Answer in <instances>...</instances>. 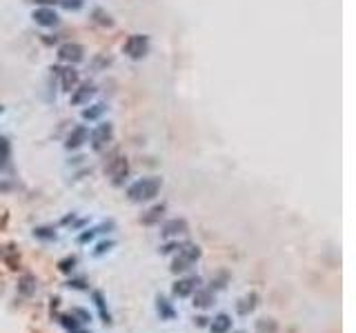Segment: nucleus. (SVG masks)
I'll return each mask as SVG.
<instances>
[{
	"label": "nucleus",
	"mask_w": 356,
	"mask_h": 333,
	"mask_svg": "<svg viewBox=\"0 0 356 333\" xmlns=\"http://www.w3.org/2000/svg\"><path fill=\"white\" fill-rule=\"evenodd\" d=\"M160 187H163V180L158 175H147V178H140L136 182H131L127 187V198L131 202H149L158 196Z\"/></svg>",
	"instance_id": "nucleus-1"
},
{
	"label": "nucleus",
	"mask_w": 356,
	"mask_h": 333,
	"mask_svg": "<svg viewBox=\"0 0 356 333\" xmlns=\"http://www.w3.org/2000/svg\"><path fill=\"white\" fill-rule=\"evenodd\" d=\"M198 258H201V249H198L196 245H189V242H185V247L176 253V258H174L172 271H174V273H185V271H189L194 264H196Z\"/></svg>",
	"instance_id": "nucleus-2"
},
{
	"label": "nucleus",
	"mask_w": 356,
	"mask_h": 333,
	"mask_svg": "<svg viewBox=\"0 0 356 333\" xmlns=\"http://www.w3.org/2000/svg\"><path fill=\"white\" fill-rule=\"evenodd\" d=\"M122 49H125V54L129 56L131 60H140V58H145L147 51H149V38L142 36V33H134V36L127 38Z\"/></svg>",
	"instance_id": "nucleus-3"
},
{
	"label": "nucleus",
	"mask_w": 356,
	"mask_h": 333,
	"mask_svg": "<svg viewBox=\"0 0 356 333\" xmlns=\"http://www.w3.org/2000/svg\"><path fill=\"white\" fill-rule=\"evenodd\" d=\"M198 287H201V278L198 275H187V278H180L174 282L172 293L176 298H189Z\"/></svg>",
	"instance_id": "nucleus-4"
},
{
	"label": "nucleus",
	"mask_w": 356,
	"mask_h": 333,
	"mask_svg": "<svg viewBox=\"0 0 356 333\" xmlns=\"http://www.w3.org/2000/svg\"><path fill=\"white\" fill-rule=\"evenodd\" d=\"M112 138H114V127L109 125V122H103V125H98L96 129L92 131V147L96 151L105 149L109 142H112Z\"/></svg>",
	"instance_id": "nucleus-5"
},
{
	"label": "nucleus",
	"mask_w": 356,
	"mask_h": 333,
	"mask_svg": "<svg viewBox=\"0 0 356 333\" xmlns=\"http://www.w3.org/2000/svg\"><path fill=\"white\" fill-rule=\"evenodd\" d=\"M58 58L67 65H76L85 58V49L80 45H76V42H65L58 49Z\"/></svg>",
	"instance_id": "nucleus-6"
},
{
	"label": "nucleus",
	"mask_w": 356,
	"mask_h": 333,
	"mask_svg": "<svg viewBox=\"0 0 356 333\" xmlns=\"http://www.w3.org/2000/svg\"><path fill=\"white\" fill-rule=\"evenodd\" d=\"M187 231H189V225L185 218H172V220H167L163 225V229H160L163 238H178V236H185Z\"/></svg>",
	"instance_id": "nucleus-7"
},
{
	"label": "nucleus",
	"mask_w": 356,
	"mask_h": 333,
	"mask_svg": "<svg viewBox=\"0 0 356 333\" xmlns=\"http://www.w3.org/2000/svg\"><path fill=\"white\" fill-rule=\"evenodd\" d=\"M87 140H89V129L85 125H80V127H74V129L69 131L65 147H67V149H80Z\"/></svg>",
	"instance_id": "nucleus-8"
},
{
	"label": "nucleus",
	"mask_w": 356,
	"mask_h": 333,
	"mask_svg": "<svg viewBox=\"0 0 356 333\" xmlns=\"http://www.w3.org/2000/svg\"><path fill=\"white\" fill-rule=\"evenodd\" d=\"M31 18H34V22H36V25H40V27H56V25H58V13H56L51 7L36 9Z\"/></svg>",
	"instance_id": "nucleus-9"
},
{
	"label": "nucleus",
	"mask_w": 356,
	"mask_h": 333,
	"mask_svg": "<svg viewBox=\"0 0 356 333\" xmlns=\"http://www.w3.org/2000/svg\"><path fill=\"white\" fill-rule=\"evenodd\" d=\"M60 76V87L65 89V91H74V87L78 84V74H76L71 67H67V69H56Z\"/></svg>",
	"instance_id": "nucleus-10"
},
{
	"label": "nucleus",
	"mask_w": 356,
	"mask_h": 333,
	"mask_svg": "<svg viewBox=\"0 0 356 333\" xmlns=\"http://www.w3.org/2000/svg\"><path fill=\"white\" fill-rule=\"evenodd\" d=\"M192 296H194V307H198V309H207V307H212L214 304V291L212 289H201L198 287Z\"/></svg>",
	"instance_id": "nucleus-11"
},
{
	"label": "nucleus",
	"mask_w": 356,
	"mask_h": 333,
	"mask_svg": "<svg viewBox=\"0 0 356 333\" xmlns=\"http://www.w3.org/2000/svg\"><path fill=\"white\" fill-rule=\"evenodd\" d=\"M156 309H158L160 320H174V318H176V309H174V304L169 302L167 298H163V296L156 298Z\"/></svg>",
	"instance_id": "nucleus-12"
},
{
	"label": "nucleus",
	"mask_w": 356,
	"mask_h": 333,
	"mask_svg": "<svg viewBox=\"0 0 356 333\" xmlns=\"http://www.w3.org/2000/svg\"><path fill=\"white\" fill-rule=\"evenodd\" d=\"M109 173H112V178H114V184H120L122 178H127V173H129L127 160H125V158H118L116 163L109 166Z\"/></svg>",
	"instance_id": "nucleus-13"
},
{
	"label": "nucleus",
	"mask_w": 356,
	"mask_h": 333,
	"mask_svg": "<svg viewBox=\"0 0 356 333\" xmlns=\"http://www.w3.org/2000/svg\"><path fill=\"white\" fill-rule=\"evenodd\" d=\"M210 331L212 333H230L232 331V318L227 316V313H218V316L212 320Z\"/></svg>",
	"instance_id": "nucleus-14"
},
{
	"label": "nucleus",
	"mask_w": 356,
	"mask_h": 333,
	"mask_svg": "<svg viewBox=\"0 0 356 333\" xmlns=\"http://www.w3.org/2000/svg\"><path fill=\"white\" fill-rule=\"evenodd\" d=\"M92 298H94V304H96L98 313H101V320L105 322V325H109V322H112V316H109V311H107L105 296H103L101 291H94V293H92Z\"/></svg>",
	"instance_id": "nucleus-15"
},
{
	"label": "nucleus",
	"mask_w": 356,
	"mask_h": 333,
	"mask_svg": "<svg viewBox=\"0 0 356 333\" xmlns=\"http://www.w3.org/2000/svg\"><path fill=\"white\" fill-rule=\"evenodd\" d=\"M256 302H258V296H256V293H249V296H245V298L238 300L236 309H238L240 316H247V313H251L256 309Z\"/></svg>",
	"instance_id": "nucleus-16"
},
{
	"label": "nucleus",
	"mask_w": 356,
	"mask_h": 333,
	"mask_svg": "<svg viewBox=\"0 0 356 333\" xmlns=\"http://www.w3.org/2000/svg\"><path fill=\"white\" fill-rule=\"evenodd\" d=\"M94 91H96V89H94L92 84H83L80 89H74V96H71V102H74V104H85L89 98L94 96Z\"/></svg>",
	"instance_id": "nucleus-17"
},
{
	"label": "nucleus",
	"mask_w": 356,
	"mask_h": 333,
	"mask_svg": "<svg viewBox=\"0 0 356 333\" xmlns=\"http://www.w3.org/2000/svg\"><path fill=\"white\" fill-rule=\"evenodd\" d=\"M163 213H165V204H156V207H151L149 211L140 218V222L142 225H156V222L163 218Z\"/></svg>",
	"instance_id": "nucleus-18"
},
{
	"label": "nucleus",
	"mask_w": 356,
	"mask_h": 333,
	"mask_svg": "<svg viewBox=\"0 0 356 333\" xmlns=\"http://www.w3.org/2000/svg\"><path fill=\"white\" fill-rule=\"evenodd\" d=\"M18 291H20L22 296H31V293L36 291V280H34V275H22L20 284H18Z\"/></svg>",
	"instance_id": "nucleus-19"
},
{
	"label": "nucleus",
	"mask_w": 356,
	"mask_h": 333,
	"mask_svg": "<svg viewBox=\"0 0 356 333\" xmlns=\"http://www.w3.org/2000/svg\"><path fill=\"white\" fill-rule=\"evenodd\" d=\"M105 111H107V104L98 102V104H94V107L85 109V111H83V118H85V120H96V118H101Z\"/></svg>",
	"instance_id": "nucleus-20"
},
{
	"label": "nucleus",
	"mask_w": 356,
	"mask_h": 333,
	"mask_svg": "<svg viewBox=\"0 0 356 333\" xmlns=\"http://www.w3.org/2000/svg\"><path fill=\"white\" fill-rule=\"evenodd\" d=\"M105 227H114V222H107V225H101V227H96V229H87L85 233H80V236H78V242H80V245H85V242L94 240V238H96L98 233H103V229H105Z\"/></svg>",
	"instance_id": "nucleus-21"
},
{
	"label": "nucleus",
	"mask_w": 356,
	"mask_h": 333,
	"mask_svg": "<svg viewBox=\"0 0 356 333\" xmlns=\"http://www.w3.org/2000/svg\"><path fill=\"white\" fill-rule=\"evenodd\" d=\"M76 264H78L76 255H67V258H63V260L58 262V269L63 271V273H71V271L76 269Z\"/></svg>",
	"instance_id": "nucleus-22"
},
{
	"label": "nucleus",
	"mask_w": 356,
	"mask_h": 333,
	"mask_svg": "<svg viewBox=\"0 0 356 333\" xmlns=\"http://www.w3.org/2000/svg\"><path fill=\"white\" fill-rule=\"evenodd\" d=\"M34 236L40 238V240H56V231L51 227H36Z\"/></svg>",
	"instance_id": "nucleus-23"
},
{
	"label": "nucleus",
	"mask_w": 356,
	"mask_h": 333,
	"mask_svg": "<svg viewBox=\"0 0 356 333\" xmlns=\"http://www.w3.org/2000/svg\"><path fill=\"white\" fill-rule=\"evenodd\" d=\"M58 320H60V325H63L67 331H76V329H80V322L76 320V318L71 316V313H69V316H60Z\"/></svg>",
	"instance_id": "nucleus-24"
},
{
	"label": "nucleus",
	"mask_w": 356,
	"mask_h": 333,
	"mask_svg": "<svg viewBox=\"0 0 356 333\" xmlns=\"http://www.w3.org/2000/svg\"><path fill=\"white\" fill-rule=\"evenodd\" d=\"M71 316H74V318H78V322H80V325H87V322L92 320V316H89V313L85 311V309H71Z\"/></svg>",
	"instance_id": "nucleus-25"
},
{
	"label": "nucleus",
	"mask_w": 356,
	"mask_h": 333,
	"mask_svg": "<svg viewBox=\"0 0 356 333\" xmlns=\"http://www.w3.org/2000/svg\"><path fill=\"white\" fill-rule=\"evenodd\" d=\"M94 18H96V22H101V25H112V18H109L103 9H94Z\"/></svg>",
	"instance_id": "nucleus-26"
},
{
	"label": "nucleus",
	"mask_w": 356,
	"mask_h": 333,
	"mask_svg": "<svg viewBox=\"0 0 356 333\" xmlns=\"http://www.w3.org/2000/svg\"><path fill=\"white\" fill-rule=\"evenodd\" d=\"M112 247H114V242H112V240H107V242H98V247H96V249H94V255H96V258H98V255L107 253V251L112 249Z\"/></svg>",
	"instance_id": "nucleus-27"
},
{
	"label": "nucleus",
	"mask_w": 356,
	"mask_h": 333,
	"mask_svg": "<svg viewBox=\"0 0 356 333\" xmlns=\"http://www.w3.org/2000/svg\"><path fill=\"white\" fill-rule=\"evenodd\" d=\"M60 4H63L65 9H69V11H78V9L83 7V0H60Z\"/></svg>",
	"instance_id": "nucleus-28"
},
{
	"label": "nucleus",
	"mask_w": 356,
	"mask_h": 333,
	"mask_svg": "<svg viewBox=\"0 0 356 333\" xmlns=\"http://www.w3.org/2000/svg\"><path fill=\"white\" fill-rule=\"evenodd\" d=\"M7 158H9V142L4 140H0V163H7Z\"/></svg>",
	"instance_id": "nucleus-29"
},
{
	"label": "nucleus",
	"mask_w": 356,
	"mask_h": 333,
	"mask_svg": "<svg viewBox=\"0 0 356 333\" xmlns=\"http://www.w3.org/2000/svg\"><path fill=\"white\" fill-rule=\"evenodd\" d=\"M185 247V242H169L163 247V253H172V251H180Z\"/></svg>",
	"instance_id": "nucleus-30"
},
{
	"label": "nucleus",
	"mask_w": 356,
	"mask_h": 333,
	"mask_svg": "<svg viewBox=\"0 0 356 333\" xmlns=\"http://www.w3.org/2000/svg\"><path fill=\"white\" fill-rule=\"evenodd\" d=\"M67 287H69V289H71V287H74V289H85V280H69Z\"/></svg>",
	"instance_id": "nucleus-31"
},
{
	"label": "nucleus",
	"mask_w": 356,
	"mask_h": 333,
	"mask_svg": "<svg viewBox=\"0 0 356 333\" xmlns=\"http://www.w3.org/2000/svg\"><path fill=\"white\" fill-rule=\"evenodd\" d=\"M34 2H45V4H51V2H56V0H34Z\"/></svg>",
	"instance_id": "nucleus-32"
},
{
	"label": "nucleus",
	"mask_w": 356,
	"mask_h": 333,
	"mask_svg": "<svg viewBox=\"0 0 356 333\" xmlns=\"http://www.w3.org/2000/svg\"><path fill=\"white\" fill-rule=\"evenodd\" d=\"M71 333H87V331H80V329H76V331H71Z\"/></svg>",
	"instance_id": "nucleus-33"
},
{
	"label": "nucleus",
	"mask_w": 356,
	"mask_h": 333,
	"mask_svg": "<svg viewBox=\"0 0 356 333\" xmlns=\"http://www.w3.org/2000/svg\"><path fill=\"white\" fill-rule=\"evenodd\" d=\"M236 333H243V331H236Z\"/></svg>",
	"instance_id": "nucleus-34"
}]
</instances>
